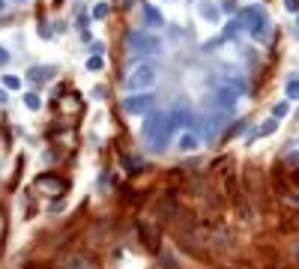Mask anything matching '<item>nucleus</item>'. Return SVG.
Returning <instances> with one entry per match:
<instances>
[{"instance_id": "nucleus-18", "label": "nucleus", "mask_w": 299, "mask_h": 269, "mask_svg": "<svg viewBox=\"0 0 299 269\" xmlns=\"http://www.w3.org/2000/svg\"><path fill=\"white\" fill-rule=\"evenodd\" d=\"M24 105L27 108H39V96H36V93H27V96H24Z\"/></svg>"}, {"instance_id": "nucleus-10", "label": "nucleus", "mask_w": 299, "mask_h": 269, "mask_svg": "<svg viewBox=\"0 0 299 269\" xmlns=\"http://www.w3.org/2000/svg\"><path fill=\"white\" fill-rule=\"evenodd\" d=\"M201 15L207 18V21H215V18H218V6L210 3V0H204V3H201Z\"/></svg>"}, {"instance_id": "nucleus-19", "label": "nucleus", "mask_w": 299, "mask_h": 269, "mask_svg": "<svg viewBox=\"0 0 299 269\" xmlns=\"http://www.w3.org/2000/svg\"><path fill=\"white\" fill-rule=\"evenodd\" d=\"M108 15V3H99L96 9H93V18H105Z\"/></svg>"}, {"instance_id": "nucleus-24", "label": "nucleus", "mask_w": 299, "mask_h": 269, "mask_svg": "<svg viewBox=\"0 0 299 269\" xmlns=\"http://www.w3.org/2000/svg\"><path fill=\"white\" fill-rule=\"evenodd\" d=\"M3 9H6V0H0V12H3Z\"/></svg>"}, {"instance_id": "nucleus-11", "label": "nucleus", "mask_w": 299, "mask_h": 269, "mask_svg": "<svg viewBox=\"0 0 299 269\" xmlns=\"http://www.w3.org/2000/svg\"><path fill=\"white\" fill-rule=\"evenodd\" d=\"M194 147H197V138H194L192 132H186V135L180 138V150H183V153H189V150H194Z\"/></svg>"}, {"instance_id": "nucleus-16", "label": "nucleus", "mask_w": 299, "mask_h": 269, "mask_svg": "<svg viewBox=\"0 0 299 269\" xmlns=\"http://www.w3.org/2000/svg\"><path fill=\"white\" fill-rule=\"evenodd\" d=\"M287 111H290V105H287V102H278V105L272 108V117H275V120H282Z\"/></svg>"}, {"instance_id": "nucleus-13", "label": "nucleus", "mask_w": 299, "mask_h": 269, "mask_svg": "<svg viewBox=\"0 0 299 269\" xmlns=\"http://www.w3.org/2000/svg\"><path fill=\"white\" fill-rule=\"evenodd\" d=\"M63 269H90L81 257H66V263H63Z\"/></svg>"}, {"instance_id": "nucleus-1", "label": "nucleus", "mask_w": 299, "mask_h": 269, "mask_svg": "<svg viewBox=\"0 0 299 269\" xmlns=\"http://www.w3.org/2000/svg\"><path fill=\"white\" fill-rule=\"evenodd\" d=\"M240 21H243L248 30H251V36H254L257 42H264V39H266L269 21H266V12L261 9V6H246V9L240 12Z\"/></svg>"}, {"instance_id": "nucleus-2", "label": "nucleus", "mask_w": 299, "mask_h": 269, "mask_svg": "<svg viewBox=\"0 0 299 269\" xmlns=\"http://www.w3.org/2000/svg\"><path fill=\"white\" fill-rule=\"evenodd\" d=\"M156 84V69L150 66V63H144V66H138V69H132V75L126 78V90H147Z\"/></svg>"}, {"instance_id": "nucleus-7", "label": "nucleus", "mask_w": 299, "mask_h": 269, "mask_svg": "<svg viewBox=\"0 0 299 269\" xmlns=\"http://www.w3.org/2000/svg\"><path fill=\"white\" fill-rule=\"evenodd\" d=\"M141 15H144V24H147V27H162V24H165L162 12H158L156 6H150V3H144L141 6Z\"/></svg>"}, {"instance_id": "nucleus-5", "label": "nucleus", "mask_w": 299, "mask_h": 269, "mask_svg": "<svg viewBox=\"0 0 299 269\" xmlns=\"http://www.w3.org/2000/svg\"><path fill=\"white\" fill-rule=\"evenodd\" d=\"M215 105L222 108V111H233V105H236V90L233 87H218L215 90Z\"/></svg>"}, {"instance_id": "nucleus-15", "label": "nucleus", "mask_w": 299, "mask_h": 269, "mask_svg": "<svg viewBox=\"0 0 299 269\" xmlns=\"http://www.w3.org/2000/svg\"><path fill=\"white\" fill-rule=\"evenodd\" d=\"M123 164L129 168V171H138V168H144V159H135V156H126Z\"/></svg>"}, {"instance_id": "nucleus-25", "label": "nucleus", "mask_w": 299, "mask_h": 269, "mask_svg": "<svg viewBox=\"0 0 299 269\" xmlns=\"http://www.w3.org/2000/svg\"><path fill=\"white\" fill-rule=\"evenodd\" d=\"M293 254H296V257H299V242H296V251H293Z\"/></svg>"}, {"instance_id": "nucleus-12", "label": "nucleus", "mask_w": 299, "mask_h": 269, "mask_svg": "<svg viewBox=\"0 0 299 269\" xmlns=\"http://www.w3.org/2000/svg\"><path fill=\"white\" fill-rule=\"evenodd\" d=\"M284 96H287V99H299V78H290V81L284 84Z\"/></svg>"}, {"instance_id": "nucleus-4", "label": "nucleus", "mask_w": 299, "mask_h": 269, "mask_svg": "<svg viewBox=\"0 0 299 269\" xmlns=\"http://www.w3.org/2000/svg\"><path fill=\"white\" fill-rule=\"evenodd\" d=\"M126 114H150L153 111V96L150 93H138V96H126L123 99Z\"/></svg>"}, {"instance_id": "nucleus-20", "label": "nucleus", "mask_w": 299, "mask_h": 269, "mask_svg": "<svg viewBox=\"0 0 299 269\" xmlns=\"http://www.w3.org/2000/svg\"><path fill=\"white\" fill-rule=\"evenodd\" d=\"M87 69H102V57H90V60H87Z\"/></svg>"}, {"instance_id": "nucleus-22", "label": "nucleus", "mask_w": 299, "mask_h": 269, "mask_svg": "<svg viewBox=\"0 0 299 269\" xmlns=\"http://www.w3.org/2000/svg\"><path fill=\"white\" fill-rule=\"evenodd\" d=\"M3 63H9V51H6V48H0V66H3Z\"/></svg>"}, {"instance_id": "nucleus-17", "label": "nucleus", "mask_w": 299, "mask_h": 269, "mask_svg": "<svg viewBox=\"0 0 299 269\" xmlns=\"http://www.w3.org/2000/svg\"><path fill=\"white\" fill-rule=\"evenodd\" d=\"M3 84H6V90H18V87H21V81H18L15 75H6V78H3Z\"/></svg>"}, {"instance_id": "nucleus-21", "label": "nucleus", "mask_w": 299, "mask_h": 269, "mask_svg": "<svg viewBox=\"0 0 299 269\" xmlns=\"http://www.w3.org/2000/svg\"><path fill=\"white\" fill-rule=\"evenodd\" d=\"M284 6H287L290 12H299V0H284Z\"/></svg>"}, {"instance_id": "nucleus-14", "label": "nucleus", "mask_w": 299, "mask_h": 269, "mask_svg": "<svg viewBox=\"0 0 299 269\" xmlns=\"http://www.w3.org/2000/svg\"><path fill=\"white\" fill-rule=\"evenodd\" d=\"M275 126H278V120L272 117V120H266V123L257 129V135H272V132H275Z\"/></svg>"}, {"instance_id": "nucleus-23", "label": "nucleus", "mask_w": 299, "mask_h": 269, "mask_svg": "<svg viewBox=\"0 0 299 269\" xmlns=\"http://www.w3.org/2000/svg\"><path fill=\"white\" fill-rule=\"evenodd\" d=\"M3 102H6V93H3V90H0V105H3Z\"/></svg>"}, {"instance_id": "nucleus-8", "label": "nucleus", "mask_w": 299, "mask_h": 269, "mask_svg": "<svg viewBox=\"0 0 299 269\" xmlns=\"http://www.w3.org/2000/svg\"><path fill=\"white\" fill-rule=\"evenodd\" d=\"M141 239L147 242V249L150 251H158V233L153 224H141Z\"/></svg>"}, {"instance_id": "nucleus-9", "label": "nucleus", "mask_w": 299, "mask_h": 269, "mask_svg": "<svg viewBox=\"0 0 299 269\" xmlns=\"http://www.w3.org/2000/svg\"><path fill=\"white\" fill-rule=\"evenodd\" d=\"M36 185H39V189H51V192H63V189H66V182H63V179H54V177H48V174H45V177H39Z\"/></svg>"}, {"instance_id": "nucleus-6", "label": "nucleus", "mask_w": 299, "mask_h": 269, "mask_svg": "<svg viewBox=\"0 0 299 269\" xmlns=\"http://www.w3.org/2000/svg\"><path fill=\"white\" fill-rule=\"evenodd\" d=\"M57 69L54 66H30L27 69V81H33V84H45L48 78H54Z\"/></svg>"}, {"instance_id": "nucleus-3", "label": "nucleus", "mask_w": 299, "mask_h": 269, "mask_svg": "<svg viewBox=\"0 0 299 269\" xmlns=\"http://www.w3.org/2000/svg\"><path fill=\"white\" fill-rule=\"evenodd\" d=\"M129 48L135 54H158L162 51V42L150 33H129Z\"/></svg>"}]
</instances>
